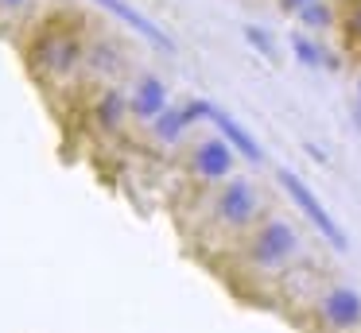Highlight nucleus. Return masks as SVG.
I'll return each mask as SVG.
<instances>
[{
	"instance_id": "15",
	"label": "nucleus",
	"mask_w": 361,
	"mask_h": 333,
	"mask_svg": "<svg viewBox=\"0 0 361 333\" xmlns=\"http://www.w3.org/2000/svg\"><path fill=\"white\" fill-rule=\"evenodd\" d=\"M245 43H249V46H257V51L264 54V58H276V46H272V39H268L260 27H245Z\"/></svg>"
},
{
	"instance_id": "13",
	"label": "nucleus",
	"mask_w": 361,
	"mask_h": 333,
	"mask_svg": "<svg viewBox=\"0 0 361 333\" xmlns=\"http://www.w3.org/2000/svg\"><path fill=\"white\" fill-rule=\"evenodd\" d=\"M295 15H299V23H303V27H311V31H326L330 23H338L330 0H311V4H303Z\"/></svg>"
},
{
	"instance_id": "14",
	"label": "nucleus",
	"mask_w": 361,
	"mask_h": 333,
	"mask_svg": "<svg viewBox=\"0 0 361 333\" xmlns=\"http://www.w3.org/2000/svg\"><path fill=\"white\" fill-rule=\"evenodd\" d=\"M338 27H342V35L350 39V43L361 46V0H350V4L342 8V15H338Z\"/></svg>"
},
{
	"instance_id": "3",
	"label": "nucleus",
	"mask_w": 361,
	"mask_h": 333,
	"mask_svg": "<svg viewBox=\"0 0 361 333\" xmlns=\"http://www.w3.org/2000/svg\"><path fill=\"white\" fill-rule=\"evenodd\" d=\"M260 217V190L249 178H226L221 190L214 194L210 206V225L221 237H237V232L252 229V221Z\"/></svg>"
},
{
	"instance_id": "16",
	"label": "nucleus",
	"mask_w": 361,
	"mask_h": 333,
	"mask_svg": "<svg viewBox=\"0 0 361 333\" xmlns=\"http://www.w3.org/2000/svg\"><path fill=\"white\" fill-rule=\"evenodd\" d=\"M27 4H32V0H0V15H20V12H27Z\"/></svg>"
},
{
	"instance_id": "8",
	"label": "nucleus",
	"mask_w": 361,
	"mask_h": 333,
	"mask_svg": "<svg viewBox=\"0 0 361 333\" xmlns=\"http://www.w3.org/2000/svg\"><path fill=\"white\" fill-rule=\"evenodd\" d=\"M167 105H171V89H167L164 77L152 74V70L136 74L133 89H128V113H133V120L136 124H152Z\"/></svg>"
},
{
	"instance_id": "9",
	"label": "nucleus",
	"mask_w": 361,
	"mask_h": 333,
	"mask_svg": "<svg viewBox=\"0 0 361 333\" xmlns=\"http://www.w3.org/2000/svg\"><path fill=\"white\" fill-rule=\"evenodd\" d=\"M94 4L102 8V12H109L113 20H121L128 31H136V35H140L144 43H152L156 51H164V54H175V39L167 35V31L159 27V23L152 20V15H144L140 8H133L128 0H94Z\"/></svg>"
},
{
	"instance_id": "4",
	"label": "nucleus",
	"mask_w": 361,
	"mask_h": 333,
	"mask_svg": "<svg viewBox=\"0 0 361 333\" xmlns=\"http://www.w3.org/2000/svg\"><path fill=\"white\" fill-rule=\"evenodd\" d=\"M237 147L229 144L221 132H214V136H202L195 147H190V155H187V170H190V178L195 182H202V186H221L226 178H233V170H237Z\"/></svg>"
},
{
	"instance_id": "6",
	"label": "nucleus",
	"mask_w": 361,
	"mask_h": 333,
	"mask_svg": "<svg viewBox=\"0 0 361 333\" xmlns=\"http://www.w3.org/2000/svg\"><path fill=\"white\" fill-rule=\"evenodd\" d=\"M314 314H319V322L330 333H353V329H361V294L345 283H330L319 294Z\"/></svg>"
},
{
	"instance_id": "10",
	"label": "nucleus",
	"mask_w": 361,
	"mask_h": 333,
	"mask_svg": "<svg viewBox=\"0 0 361 333\" xmlns=\"http://www.w3.org/2000/svg\"><path fill=\"white\" fill-rule=\"evenodd\" d=\"M82 70L94 82H105V77H117L125 70V51H121L113 39H90L86 43V58H82Z\"/></svg>"
},
{
	"instance_id": "7",
	"label": "nucleus",
	"mask_w": 361,
	"mask_h": 333,
	"mask_svg": "<svg viewBox=\"0 0 361 333\" xmlns=\"http://www.w3.org/2000/svg\"><path fill=\"white\" fill-rule=\"evenodd\" d=\"M198 105H202V120L210 124V128H218L221 136H226L229 144L237 147V155H241L245 163H252V167H257V163H264V159H268L264 147H260V139L252 136V132L245 128V124L237 120L233 113H226L221 105H214V101H206V97H198Z\"/></svg>"
},
{
	"instance_id": "5",
	"label": "nucleus",
	"mask_w": 361,
	"mask_h": 333,
	"mask_svg": "<svg viewBox=\"0 0 361 333\" xmlns=\"http://www.w3.org/2000/svg\"><path fill=\"white\" fill-rule=\"evenodd\" d=\"M280 186L288 190V198L295 201V209L303 213V221H311L314 229H319L322 237H326L330 244L338 248V252H345V248H350V237L342 232V225H338L334 217H330V209L319 201V194H314L311 186H307L303 178L295 175V170H280Z\"/></svg>"
},
{
	"instance_id": "12",
	"label": "nucleus",
	"mask_w": 361,
	"mask_h": 333,
	"mask_svg": "<svg viewBox=\"0 0 361 333\" xmlns=\"http://www.w3.org/2000/svg\"><path fill=\"white\" fill-rule=\"evenodd\" d=\"M291 51H295V58H299V66H307V70H326V46H319L314 43V35H307V31H295L291 35Z\"/></svg>"
},
{
	"instance_id": "11",
	"label": "nucleus",
	"mask_w": 361,
	"mask_h": 333,
	"mask_svg": "<svg viewBox=\"0 0 361 333\" xmlns=\"http://www.w3.org/2000/svg\"><path fill=\"white\" fill-rule=\"evenodd\" d=\"M125 120H133V113H128V89L105 85V89L97 93V101H94V124L102 132H121Z\"/></svg>"
},
{
	"instance_id": "2",
	"label": "nucleus",
	"mask_w": 361,
	"mask_h": 333,
	"mask_svg": "<svg viewBox=\"0 0 361 333\" xmlns=\"http://www.w3.org/2000/svg\"><path fill=\"white\" fill-rule=\"evenodd\" d=\"M299 252H303V237H299V229L288 221V217L276 213V217H264V221L249 232L245 252H241V263L252 271V275L264 279V275L283 271L288 263H295Z\"/></svg>"
},
{
	"instance_id": "1",
	"label": "nucleus",
	"mask_w": 361,
	"mask_h": 333,
	"mask_svg": "<svg viewBox=\"0 0 361 333\" xmlns=\"http://www.w3.org/2000/svg\"><path fill=\"white\" fill-rule=\"evenodd\" d=\"M86 43L82 35V23L63 15V20H51L35 31L32 46H27V62L35 66V74H43L47 82H71L82 70L86 58Z\"/></svg>"
},
{
	"instance_id": "17",
	"label": "nucleus",
	"mask_w": 361,
	"mask_h": 333,
	"mask_svg": "<svg viewBox=\"0 0 361 333\" xmlns=\"http://www.w3.org/2000/svg\"><path fill=\"white\" fill-rule=\"evenodd\" d=\"M303 4H311V0H280V8H283V12H291V15H295Z\"/></svg>"
},
{
	"instance_id": "18",
	"label": "nucleus",
	"mask_w": 361,
	"mask_h": 333,
	"mask_svg": "<svg viewBox=\"0 0 361 333\" xmlns=\"http://www.w3.org/2000/svg\"><path fill=\"white\" fill-rule=\"evenodd\" d=\"M357 101H361V77H357Z\"/></svg>"
}]
</instances>
